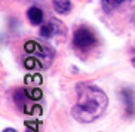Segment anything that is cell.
Wrapping results in <instances>:
<instances>
[{
    "instance_id": "6da1fadb",
    "label": "cell",
    "mask_w": 135,
    "mask_h": 132,
    "mask_svg": "<svg viewBox=\"0 0 135 132\" xmlns=\"http://www.w3.org/2000/svg\"><path fill=\"white\" fill-rule=\"evenodd\" d=\"M77 89V102L71 108V116L80 123H92L101 117L108 105V98L104 91L91 83H79Z\"/></svg>"
},
{
    "instance_id": "7a4b0ae2",
    "label": "cell",
    "mask_w": 135,
    "mask_h": 132,
    "mask_svg": "<svg viewBox=\"0 0 135 132\" xmlns=\"http://www.w3.org/2000/svg\"><path fill=\"white\" fill-rule=\"evenodd\" d=\"M25 52L28 53V58L25 60V67L27 68H34V67H42V68H48L54 61L55 52L52 51L49 46L46 45H40L34 40L27 42L24 45Z\"/></svg>"
},
{
    "instance_id": "3957f363",
    "label": "cell",
    "mask_w": 135,
    "mask_h": 132,
    "mask_svg": "<svg viewBox=\"0 0 135 132\" xmlns=\"http://www.w3.org/2000/svg\"><path fill=\"white\" fill-rule=\"evenodd\" d=\"M98 45L95 33L88 27H79L73 34V46L77 51H89Z\"/></svg>"
},
{
    "instance_id": "277c9868",
    "label": "cell",
    "mask_w": 135,
    "mask_h": 132,
    "mask_svg": "<svg viewBox=\"0 0 135 132\" xmlns=\"http://www.w3.org/2000/svg\"><path fill=\"white\" fill-rule=\"evenodd\" d=\"M120 100L125 107V116L134 117L135 116V92L132 88H122L120 89Z\"/></svg>"
},
{
    "instance_id": "5b68a950",
    "label": "cell",
    "mask_w": 135,
    "mask_h": 132,
    "mask_svg": "<svg viewBox=\"0 0 135 132\" xmlns=\"http://www.w3.org/2000/svg\"><path fill=\"white\" fill-rule=\"evenodd\" d=\"M64 31V25L62 22H61L60 19H49L46 24L42 25V28H40V36L43 37V39H51V37H54L55 34H58V33Z\"/></svg>"
},
{
    "instance_id": "8992f818",
    "label": "cell",
    "mask_w": 135,
    "mask_h": 132,
    "mask_svg": "<svg viewBox=\"0 0 135 132\" xmlns=\"http://www.w3.org/2000/svg\"><path fill=\"white\" fill-rule=\"evenodd\" d=\"M132 0H101V6H103V11L107 13L114 12L116 9L122 8L123 4L131 3Z\"/></svg>"
},
{
    "instance_id": "52a82bcc",
    "label": "cell",
    "mask_w": 135,
    "mask_h": 132,
    "mask_svg": "<svg viewBox=\"0 0 135 132\" xmlns=\"http://www.w3.org/2000/svg\"><path fill=\"white\" fill-rule=\"evenodd\" d=\"M27 18L30 19V22L33 25H39L43 21V12H42V9L33 6V8H30L27 11Z\"/></svg>"
},
{
    "instance_id": "ba28073f",
    "label": "cell",
    "mask_w": 135,
    "mask_h": 132,
    "mask_svg": "<svg viewBox=\"0 0 135 132\" xmlns=\"http://www.w3.org/2000/svg\"><path fill=\"white\" fill-rule=\"evenodd\" d=\"M54 9L61 15H67L71 11V0H54Z\"/></svg>"
},
{
    "instance_id": "9c48e42d",
    "label": "cell",
    "mask_w": 135,
    "mask_h": 132,
    "mask_svg": "<svg viewBox=\"0 0 135 132\" xmlns=\"http://www.w3.org/2000/svg\"><path fill=\"white\" fill-rule=\"evenodd\" d=\"M131 62H132V65L135 67V46L132 48V52H131Z\"/></svg>"
},
{
    "instance_id": "30bf717a",
    "label": "cell",
    "mask_w": 135,
    "mask_h": 132,
    "mask_svg": "<svg viewBox=\"0 0 135 132\" xmlns=\"http://www.w3.org/2000/svg\"><path fill=\"white\" fill-rule=\"evenodd\" d=\"M3 132H16V131H15L13 128H8V129H4Z\"/></svg>"
}]
</instances>
